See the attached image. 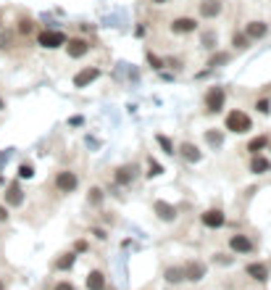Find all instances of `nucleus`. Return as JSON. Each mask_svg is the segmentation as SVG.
Listing matches in <instances>:
<instances>
[{
    "label": "nucleus",
    "mask_w": 271,
    "mask_h": 290,
    "mask_svg": "<svg viewBox=\"0 0 271 290\" xmlns=\"http://www.w3.org/2000/svg\"><path fill=\"white\" fill-rule=\"evenodd\" d=\"M148 58H150V64H153V66H156V69H161V66H163V64H161V61H158V58H156V55H153V53H150Z\"/></svg>",
    "instance_id": "72a5a7b5"
},
{
    "label": "nucleus",
    "mask_w": 271,
    "mask_h": 290,
    "mask_svg": "<svg viewBox=\"0 0 271 290\" xmlns=\"http://www.w3.org/2000/svg\"><path fill=\"white\" fill-rule=\"evenodd\" d=\"M245 274L253 277V280H258V282H266L268 280V266L261 264V261H253V264L245 266Z\"/></svg>",
    "instance_id": "f8f14e48"
},
{
    "label": "nucleus",
    "mask_w": 271,
    "mask_h": 290,
    "mask_svg": "<svg viewBox=\"0 0 271 290\" xmlns=\"http://www.w3.org/2000/svg\"><path fill=\"white\" fill-rule=\"evenodd\" d=\"M182 280H184L182 266H169L166 269V282H182Z\"/></svg>",
    "instance_id": "aec40b11"
},
{
    "label": "nucleus",
    "mask_w": 271,
    "mask_h": 290,
    "mask_svg": "<svg viewBox=\"0 0 271 290\" xmlns=\"http://www.w3.org/2000/svg\"><path fill=\"white\" fill-rule=\"evenodd\" d=\"M98 77H100V69L98 66H87V69H82V72L74 77V85L77 87H90Z\"/></svg>",
    "instance_id": "0eeeda50"
},
{
    "label": "nucleus",
    "mask_w": 271,
    "mask_h": 290,
    "mask_svg": "<svg viewBox=\"0 0 271 290\" xmlns=\"http://www.w3.org/2000/svg\"><path fill=\"white\" fill-rule=\"evenodd\" d=\"M90 203H92V206L103 203V190H100V188H92V190H90Z\"/></svg>",
    "instance_id": "a878e982"
},
{
    "label": "nucleus",
    "mask_w": 271,
    "mask_h": 290,
    "mask_svg": "<svg viewBox=\"0 0 271 290\" xmlns=\"http://www.w3.org/2000/svg\"><path fill=\"white\" fill-rule=\"evenodd\" d=\"M255 108L261 111V113H268V111H271V103H268V100H258V103H255Z\"/></svg>",
    "instance_id": "c756f323"
},
{
    "label": "nucleus",
    "mask_w": 271,
    "mask_h": 290,
    "mask_svg": "<svg viewBox=\"0 0 271 290\" xmlns=\"http://www.w3.org/2000/svg\"><path fill=\"white\" fill-rule=\"evenodd\" d=\"M19 32H21V34H29V32H32V21H29V19H24V21L19 24Z\"/></svg>",
    "instance_id": "7c9ffc66"
},
{
    "label": "nucleus",
    "mask_w": 271,
    "mask_h": 290,
    "mask_svg": "<svg viewBox=\"0 0 271 290\" xmlns=\"http://www.w3.org/2000/svg\"><path fill=\"white\" fill-rule=\"evenodd\" d=\"M206 140L211 148H219L221 145V132L219 130H206Z\"/></svg>",
    "instance_id": "b1692460"
},
{
    "label": "nucleus",
    "mask_w": 271,
    "mask_h": 290,
    "mask_svg": "<svg viewBox=\"0 0 271 290\" xmlns=\"http://www.w3.org/2000/svg\"><path fill=\"white\" fill-rule=\"evenodd\" d=\"M63 48H66V53L72 55V58H82V55H87V50H90V42L77 37V40H66V45H63Z\"/></svg>",
    "instance_id": "9b49d317"
},
{
    "label": "nucleus",
    "mask_w": 271,
    "mask_h": 290,
    "mask_svg": "<svg viewBox=\"0 0 271 290\" xmlns=\"http://www.w3.org/2000/svg\"><path fill=\"white\" fill-rule=\"evenodd\" d=\"M247 42H250V40L245 37V32H240V34H234V48H240V50H242V48H247Z\"/></svg>",
    "instance_id": "cd10ccee"
},
{
    "label": "nucleus",
    "mask_w": 271,
    "mask_h": 290,
    "mask_svg": "<svg viewBox=\"0 0 271 290\" xmlns=\"http://www.w3.org/2000/svg\"><path fill=\"white\" fill-rule=\"evenodd\" d=\"M197 29V21L190 19V16H179V19H174L171 21V32L174 34H190Z\"/></svg>",
    "instance_id": "6e6552de"
},
{
    "label": "nucleus",
    "mask_w": 271,
    "mask_h": 290,
    "mask_svg": "<svg viewBox=\"0 0 271 290\" xmlns=\"http://www.w3.org/2000/svg\"><path fill=\"white\" fill-rule=\"evenodd\" d=\"M266 145H268V137H266V135H261V137H255V140L247 143V150H250L253 156H258V150L266 148Z\"/></svg>",
    "instance_id": "6ab92c4d"
},
{
    "label": "nucleus",
    "mask_w": 271,
    "mask_h": 290,
    "mask_svg": "<svg viewBox=\"0 0 271 290\" xmlns=\"http://www.w3.org/2000/svg\"><path fill=\"white\" fill-rule=\"evenodd\" d=\"M153 3H156V6H163V3H169V0H153Z\"/></svg>",
    "instance_id": "e433bc0d"
},
{
    "label": "nucleus",
    "mask_w": 271,
    "mask_h": 290,
    "mask_svg": "<svg viewBox=\"0 0 271 290\" xmlns=\"http://www.w3.org/2000/svg\"><path fill=\"white\" fill-rule=\"evenodd\" d=\"M182 272H184V280L197 282V280H203V277H206V264H200V261H187V264L182 266Z\"/></svg>",
    "instance_id": "423d86ee"
},
{
    "label": "nucleus",
    "mask_w": 271,
    "mask_h": 290,
    "mask_svg": "<svg viewBox=\"0 0 271 290\" xmlns=\"http://www.w3.org/2000/svg\"><path fill=\"white\" fill-rule=\"evenodd\" d=\"M158 145L163 148V153H174V145H171V140L166 135H158Z\"/></svg>",
    "instance_id": "393cba45"
},
{
    "label": "nucleus",
    "mask_w": 271,
    "mask_h": 290,
    "mask_svg": "<svg viewBox=\"0 0 271 290\" xmlns=\"http://www.w3.org/2000/svg\"><path fill=\"white\" fill-rule=\"evenodd\" d=\"M200 42H203V48H208V50H211V48H214V42H216V34H214V32H206Z\"/></svg>",
    "instance_id": "bb28decb"
},
{
    "label": "nucleus",
    "mask_w": 271,
    "mask_h": 290,
    "mask_svg": "<svg viewBox=\"0 0 271 290\" xmlns=\"http://www.w3.org/2000/svg\"><path fill=\"white\" fill-rule=\"evenodd\" d=\"M200 222H203L206 227H211V229H219V227L227 224V216H224L219 208H211V211H206L203 216H200Z\"/></svg>",
    "instance_id": "1a4fd4ad"
},
{
    "label": "nucleus",
    "mask_w": 271,
    "mask_h": 290,
    "mask_svg": "<svg viewBox=\"0 0 271 290\" xmlns=\"http://www.w3.org/2000/svg\"><path fill=\"white\" fill-rule=\"evenodd\" d=\"M253 127V119L247 116L245 111H240V108H234V111H229L227 113V130L229 132H234V135H245L247 130Z\"/></svg>",
    "instance_id": "f257e3e1"
},
{
    "label": "nucleus",
    "mask_w": 271,
    "mask_h": 290,
    "mask_svg": "<svg viewBox=\"0 0 271 290\" xmlns=\"http://www.w3.org/2000/svg\"><path fill=\"white\" fill-rule=\"evenodd\" d=\"M229 248L234 253H250L253 251V240L247 238V235H232L229 238Z\"/></svg>",
    "instance_id": "ddd939ff"
},
{
    "label": "nucleus",
    "mask_w": 271,
    "mask_h": 290,
    "mask_svg": "<svg viewBox=\"0 0 271 290\" xmlns=\"http://www.w3.org/2000/svg\"><path fill=\"white\" fill-rule=\"evenodd\" d=\"M74 261H77V256H74V253H63V256L61 259H58L55 261V266H58V269H72V266H74Z\"/></svg>",
    "instance_id": "412c9836"
},
{
    "label": "nucleus",
    "mask_w": 271,
    "mask_h": 290,
    "mask_svg": "<svg viewBox=\"0 0 271 290\" xmlns=\"http://www.w3.org/2000/svg\"><path fill=\"white\" fill-rule=\"evenodd\" d=\"M87 287H90V290H103V287H105V274H103L100 269H92V272L87 274Z\"/></svg>",
    "instance_id": "f3484780"
},
{
    "label": "nucleus",
    "mask_w": 271,
    "mask_h": 290,
    "mask_svg": "<svg viewBox=\"0 0 271 290\" xmlns=\"http://www.w3.org/2000/svg\"><path fill=\"white\" fill-rule=\"evenodd\" d=\"M179 153H182L184 161H190V164H197V161L203 158V153H200L197 145H192V143H182L179 145Z\"/></svg>",
    "instance_id": "dca6fc26"
},
{
    "label": "nucleus",
    "mask_w": 271,
    "mask_h": 290,
    "mask_svg": "<svg viewBox=\"0 0 271 290\" xmlns=\"http://www.w3.org/2000/svg\"><path fill=\"white\" fill-rule=\"evenodd\" d=\"M132 177H134V169H132V166H124V169L116 171V182H121V185H126Z\"/></svg>",
    "instance_id": "4be33fe9"
},
{
    "label": "nucleus",
    "mask_w": 271,
    "mask_h": 290,
    "mask_svg": "<svg viewBox=\"0 0 271 290\" xmlns=\"http://www.w3.org/2000/svg\"><path fill=\"white\" fill-rule=\"evenodd\" d=\"M268 169H271V161H268V158L253 156V161H250V171H253V174H263V171H268Z\"/></svg>",
    "instance_id": "a211bd4d"
},
{
    "label": "nucleus",
    "mask_w": 271,
    "mask_h": 290,
    "mask_svg": "<svg viewBox=\"0 0 271 290\" xmlns=\"http://www.w3.org/2000/svg\"><path fill=\"white\" fill-rule=\"evenodd\" d=\"M6 219H8V208L0 206V222H6Z\"/></svg>",
    "instance_id": "f704fd0d"
},
{
    "label": "nucleus",
    "mask_w": 271,
    "mask_h": 290,
    "mask_svg": "<svg viewBox=\"0 0 271 290\" xmlns=\"http://www.w3.org/2000/svg\"><path fill=\"white\" fill-rule=\"evenodd\" d=\"M32 174H34V169H32L29 164H21V166H19V177H21V180H29Z\"/></svg>",
    "instance_id": "c85d7f7f"
},
{
    "label": "nucleus",
    "mask_w": 271,
    "mask_h": 290,
    "mask_svg": "<svg viewBox=\"0 0 271 290\" xmlns=\"http://www.w3.org/2000/svg\"><path fill=\"white\" fill-rule=\"evenodd\" d=\"M0 290H3V282H0Z\"/></svg>",
    "instance_id": "58836bf2"
},
{
    "label": "nucleus",
    "mask_w": 271,
    "mask_h": 290,
    "mask_svg": "<svg viewBox=\"0 0 271 290\" xmlns=\"http://www.w3.org/2000/svg\"><path fill=\"white\" fill-rule=\"evenodd\" d=\"M232 261H234L232 256H224V253H216V264H227V266H229Z\"/></svg>",
    "instance_id": "2f4dec72"
},
{
    "label": "nucleus",
    "mask_w": 271,
    "mask_h": 290,
    "mask_svg": "<svg viewBox=\"0 0 271 290\" xmlns=\"http://www.w3.org/2000/svg\"><path fill=\"white\" fill-rule=\"evenodd\" d=\"M55 188H58V193H74L79 188V177L74 171L63 169V171L55 174Z\"/></svg>",
    "instance_id": "20e7f679"
},
{
    "label": "nucleus",
    "mask_w": 271,
    "mask_h": 290,
    "mask_svg": "<svg viewBox=\"0 0 271 290\" xmlns=\"http://www.w3.org/2000/svg\"><path fill=\"white\" fill-rule=\"evenodd\" d=\"M266 34H268L266 21H247V24H245V37L247 40H263Z\"/></svg>",
    "instance_id": "39448f33"
},
{
    "label": "nucleus",
    "mask_w": 271,
    "mask_h": 290,
    "mask_svg": "<svg viewBox=\"0 0 271 290\" xmlns=\"http://www.w3.org/2000/svg\"><path fill=\"white\" fill-rule=\"evenodd\" d=\"M0 108H3V100H0Z\"/></svg>",
    "instance_id": "4c0bfd02"
},
{
    "label": "nucleus",
    "mask_w": 271,
    "mask_h": 290,
    "mask_svg": "<svg viewBox=\"0 0 271 290\" xmlns=\"http://www.w3.org/2000/svg\"><path fill=\"white\" fill-rule=\"evenodd\" d=\"M53 290H77V287H74L72 282H58V285H55Z\"/></svg>",
    "instance_id": "473e14b6"
},
{
    "label": "nucleus",
    "mask_w": 271,
    "mask_h": 290,
    "mask_svg": "<svg viewBox=\"0 0 271 290\" xmlns=\"http://www.w3.org/2000/svg\"><path fill=\"white\" fill-rule=\"evenodd\" d=\"M74 248H77V251H87V243H85V240H79V243H77Z\"/></svg>",
    "instance_id": "c9c22d12"
},
{
    "label": "nucleus",
    "mask_w": 271,
    "mask_h": 290,
    "mask_svg": "<svg viewBox=\"0 0 271 290\" xmlns=\"http://www.w3.org/2000/svg\"><path fill=\"white\" fill-rule=\"evenodd\" d=\"M0 182H3V177H0Z\"/></svg>",
    "instance_id": "ea45409f"
},
{
    "label": "nucleus",
    "mask_w": 271,
    "mask_h": 290,
    "mask_svg": "<svg viewBox=\"0 0 271 290\" xmlns=\"http://www.w3.org/2000/svg\"><path fill=\"white\" fill-rule=\"evenodd\" d=\"M153 211H156L158 219H163V222H174L176 219V208L171 203H166V201H156L153 203Z\"/></svg>",
    "instance_id": "4468645a"
},
{
    "label": "nucleus",
    "mask_w": 271,
    "mask_h": 290,
    "mask_svg": "<svg viewBox=\"0 0 271 290\" xmlns=\"http://www.w3.org/2000/svg\"><path fill=\"white\" fill-rule=\"evenodd\" d=\"M224 11V0H203L200 3V16L203 19H216Z\"/></svg>",
    "instance_id": "9d476101"
},
{
    "label": "nucleus",
    "mask_w": 271,
    "mask_h": 290,
    "mask_svg": "<svg viewBox=\"0 0 271 290\" xmlns=\"http://www.w3.org/2000/svg\"><path fill=\"white\" fill-rule=\"evenodd\" d=\"M6 203H8V206H21V203H24V190H21L19 182H11V185H8Z\"/></svg>",
    "instance_id": "2eb2a0df"
},
{
    "label": "nucleus",
    "mask_w": 271,
    "mask_h": 290,
    "mask_svg": "<svg viewBox=\"0 0 271 290\" xmlns=\"http://www.w3.org/2000/svg\"><path fill=\"white\" fill-rule=\"evenodd\" d=\"M224 103H227V90L224 87H211L206 92V100H203V106L208 113H219L224 108Z\"/></svg>",
    "instance_id": "7ed1b4c3"
},
{
    "label": "nucleus",
    "mask_w": 271,
    "mask_h": 290,
    "mask_svg": "<svg viewBox=\"0 0 271 290\" xmlns=\"http://www.w3.org/2000/svg\"><path fill=\"white\" fill-rule=\"evenodd\" d=\"M229 58H232L229 53H214V55H211V61H208V66H214V69L224 66V64H229Z\"/></svg>",
    "instance_id": "5701e85b"
},
{
    "label": "nucleus",
    "mask_w": 271,
    "mask_h": 290,
    "mask_svg": "<svg viewBox=\"0 0 271 290\" xmlns=\"http://www.w3.org/2000/svg\"><path fill=\"white\" fill-rule=\"evenodd\" d=\"M37 45H40V48H48V50L63 48V45H66V34L58 32V29H42L37 34Z\"/></svg>",
    "instance_id": "f03ea898"
}]
</instances>
